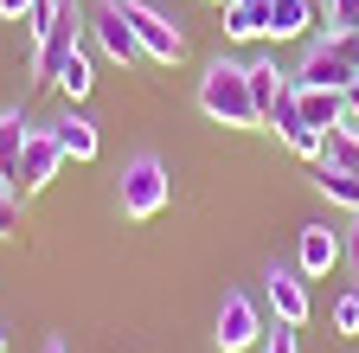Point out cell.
I'll list each match as a JSON object with an SVG mask.
<instances>
[{
	"label": "cell",
	"instance_id": "cell-1",
	"mask_svg": "<svg viewBox=\"0 0 359 353\" xmlns=\"http://www.w3.org/2000/svg\"><path fill=\"white\" fill-rule=\"evenodd\" d=\"M199 109H205L212 122H224V128H263L257 97H250V71L231 65V58L205 65V77H199Z\"/></svg>",
	"mask_w": 359,
	"mask_h": 353
},
{
	"label": "cell",
	"instance_id": "cell-2",
	"mask_svg": "<svg viewBox=\"0 0 359 353\" xmlns=\"http://www.w3.org/2000/svg\"><path fill=\"white\" fill-rule=\"evenodd\" d=\"M353 77H359V65H353V52H346V39H340V32H314V39H308V52H302L295 84H321V91H353Z\"/></svg>",
	"mask_w": 359,
	"mask_h": 353
},
{
	"label": "cell",
	"instance_id": "cell-3",
	"mask_svg": "<svg viewBox=\"0 0 359 353\" xmlns=\"http://www.w3.org/2000/svg\"><path fill=\"white\" fill-rule=\"evenodd\" d=\"M116 7L135 26V39H142V58H154V65H180L187 58V32H180L167 13H154L148 0H116Z\"/></svg>",
	"mask_w": 359,
	"mask_h": 353
},
{
	"label": "cell",
	"instance_id": "cell-4",
	"mask_svg": "<svg viewBox=\"0 0 359 353\" xmlns=\"http://www.w3.org/2000/svg\"><path fill=\"white\" fill-rule=\"evenodd\" d=\"M167 199H173V180H167L161 154H135V161L122 167V212H128V218H154Z\"/></svg>",
	"mask_w": 359,
	"mask_h": 353
},
{
	"label": "cell",
	"instance_id": "cell-5",
	"mask_svg": "<svg viewBox=\"0 0 359 353\" xmlns=\"http://www.w3.org/2000/svg\"><path fill=\"white\" fill-rule=\"evenodd\" d=\"M77 32H83V20H77V0H65V13H58V26L39 39V58H32V84H58V71H65V58L77 52Z\"/></svg>",
	"mask_w": 359,
	"mask_h": 353
},
{
	"label": "cell",
	"instance_id": "cell-6",
	"mask_svg": "<svg viewBox=\"0 0 359 353\" xmlns=\"http://www.w3.org/2000/svg\"><path fill=\"white\" fill-rule=\"evenodd\" d=\"M250 347H263V315H257L250 295L231 289L218 308V353H250Z\"/></svg>",
	"mask_w": 359,
	"mask_h": 353
},
{
	"label": "cell",
	"instance_id": "cell-7",
	"mask_svg": "<svg viewBox=\"0 0 359 353\" xmlns=\"http://www.w3.org/2000/svg\"><path fill=\"white\" fill-rule=\"evenodd\" d=\"M90 39H97V52H103L109 65H135V58H142V39H135V26L122 20L116 0H103V7L90 13Z\"/></svg>",
	"mask_w": 359,
	"mask_h": 353
},
{
	"label": "cell",
	"instance_id": "cell-8",
	"mask_svg": "<svg viewBox=\"0 0 359 353\" xmlns=\"http://www.w3.org/2000/svg\"><path fill=\"white\" fill-rule=\"evenodd\" d=\"M340 257H346V238H340L334 225H302V232H295V270H302L308 283L327 277Z\"/></svg>",
	"mask_w": 359,
	"mask_h": 353
},
{
	"label": "cell",
	"instance_id": "cell-9",
	"mask_svg": "<svg viewBox=\"0 0 359 353\" xmlns=\"http://www.w3.org/2000/svg\"><path fill=\"white\" fill-rule=\"evenodd\" d=\"M321 0H269V46H289V39H314L321 26Z\"/></svg>",
	"mask_w": 359,
	"mask_h": 353
},
{
	"label": "cell",
	"instance_id": "cell-10",
	"mask_svg": "<svg viewBox=\"0 0 359 353\" xmlns=\"http://www.w3.org/2000/svg\"><path fill=\"white\" fill-rule=\"evenodd\" d=\"M269 308H276L283 328H302L308 321V277L289 270V263H276V270H269Z\"/></svg>",
	"mask_w": 359,
	"mask_h": 353
},
{
	"label": "cell",
	"instance_id": "cell-11",
	"mask_svg": "<svg viewBox=\"0 0 359 353\" xmlns=\"http://www.w3.org/2000/svg\"><path fill=\"white\" fill-rule=\"evenodd\" d=\"M58 161H65L58 135H39V128H32V142H26V161H20V193H39V187H52Z\"/></svg>",
	"mask_w": 359,
	"mask_h": 353
},
{
	"label": "cell",
	"instance_id": "cell-12",
	"mask_svg": "<svg viewBox=\"0 0 359 353\" xmlns=\"http://www.w3.org/2000/svg\"><path fill=\"white\" fill-rule=\"evenodd\" d=\"M224 39H231V46L269 39V0H231V7H224Z\"/></svg>",
	"mask_w": 359,
	"mask_h": 353
},
{
	"label": "cell",
	"instance_id": "cell-13",
	"mask_svg": "<svg viewBox=\"0 0 359 353\" xmlns=\"http://www.w3.org/2000/svg\"><path fill=\"white\" fill-rule=\"evenodd\" d=\"M26 142H32V122H26L20 109H13V116H0V187H20Z\"/></svg>",
	"mask_w": 359,
	"mask_h": 353
},
{
	"label": "cell",
	"instance_id": "cell-14",
	"mask_svg": "<svg viewBox=\"0 0 359 353\" xmlns=\"http://www.w3.org/2000/svg\"><path fill=\"white\" fill-rule=\"evenodd\" d=\"M295 97H302V122H308V128H321V135H327V128L346 116V91H321V84H295Z\"/></svg>",
	"mask_w": 359,
	"mask_h": 353
},
{
	"label": "cell",
	"instance_id": "cell-15",
	"mask_svg": "<svg viewBox=\"0 0 359 353\" xmlns=\"http://www.w3.org/2000/svg\"><path fill=\"white\" fill-rule=\"evenodd\" d=\"M250 71V97H257V116H263V128H269V109H276V97L289 91V77L295 71H276V58H257V65H244Z\"/></svg>",
	"mask_w": 359,
	"mask_h": 353
},
{
	"label": "cell",
	"instance_id": "cell-16",
	"mask_svg": "<svg viewBox=\"0 0 359 353\" xmlns=\"http://www.w3.org/2000/svg\"><path fill=\"white\" fill-rule=\"evenodd\" d=\"M314 193H321L327 206H346V212L359 218V173H346V167H327V161H314Z\"/></svg>",
	"mask_w": 359,
	"mask_h": 353
},
{
	"label": "cell",
	"instance_id": "cell-17",
	"mask_svg": "<svg viewBox=\"0 0 359 353\" xmlns=\"http://www.w3.org/2000/svg\"><path fill=\"white\" fill-rule=\"evenodd\" d=\"M52 135H58L65 161H90V154H97V122H90V116H65Z\"/></svg>",
	"mask_w": 359,
	"mask_h": 353
},
{
	"label": "cell",
	"instance_id": "cell-18",
	"mask_svg": "<svg viewBox=\"0 0 359 353\" xmlns=\"http://www.w3.org/2000/svg\"><path fill=\"white\" fill-rule=\"evenodd\" d=\"M90 84H97V77H90V52L77 46V52L65 58V71H58V91H65V97L77 103V97H90Z\"/></svg>",
	"mask_w": 359,
	"mask_h": 353
},
{
	"label": "cell",
	"instance_id": "cell-19",
	"mask_svg": "<svg viewBox=\"0 0 359 353\" xmlns=\"http://www.w3.org/2000/svg\"><path fill=\"white\" fill-rule=\"evenodd\" d=\"M327 167H346V173H359V135H346V128H327V154H321Z\"/></svg>",
	"mask_w": 359,
	"mask_h": 353
},
{
	"label": "cell",
	"instance_id": "cell-20",
	"mask_svg": "<svg viewBox=\"0 0 359 353\" xmlns=\"http://www.w3.org/2000/svg\"><path fill=\"white\" fill-rule=\"evenodd\" d=\"M283 148H295L302 161H321L327 154V135H321V128H308V122H295L289 135H283Z\"/></svg>",
	"mask_w": 359,
	"mask_h": 353
},
{
	"label": "cell",
	"instance_id": "cell-21",
	"mask_svg": "<svg viewBox=\"0 0 359 353\" xmlns=\"http://www.w3.org/2000/svg\"><path fill=\"white\" fill-rule=\"evenodd\" d=\"M20 218H26V193L20 187H0V238H13Z\"/></svg>",
	"mask_w": 359,
	"mask_h": 353
},
{
	"label": "cell",
	"instance_id": "cell-22",
	"mask_svg": "<svg viewBox=\"0 0 359 353\" xmlns=\"http://www.w3.org/2000/svg\"><path fill=\"white\" fill-rule=\"evenodd\" d=\"M334 334H346V340L359 334V283H353V289L334 302Z\"/></svg>",
	"mask_w": 359,
	"mask_h": 353
},
{
	"label": "cell",
	"instance_id": "cell-23",
	"mask_svg": "<svg viewBox=\"0 0 359 353\" xmlns=\"http://www.w3.org/2000/svg\"><path fill=\"white\" fill-rule=\"evenodd\" d=\"M58 13H65V0H32V13H26V32H32V39H45V32L58 26Z\"/></svg>",
	"mask_w": 359,
	"mask_h": 353
},
{
	"label": "cell",
	"instance_id": "cell-24",
	"mask_svg": "<svg viewBox=\"0 0 359 353\" xmlns=\"http://www.w3.org/2000/svg\"><path fill=\"white\" fill-rule=\"evenodd\" d=\"M327 32H359V0H327Z\"/></svg>",
	"mask_w": 359,
	"mask_h": 353
},
{
	"label": "cell",
	"instance_id": "cell-25",
	"mask_svg": "<svg viewBox=\"0 0 359 353\" xmlns=\"http://www.w3.org/2000/svg\"><path fill=\"white\" fill-rule=\"evenodd\" d=\"M263 353H302V347H295V328H276V334H263Z\"/></svg>",
	"mask_w": 359,
	"mask_h": 353
},
{
	"label": "cell",
	"instance_id": "cell-26",
	"mask_svg": "<svg viewBox=\"0 0 359 353\" xmlns=\"http://www.w3.org/2000/svg\"><path fill=\"white\" fill-rule=\"evenodd\" d=\"M32 13V0H0V20H26Z\"/></svg>",
	"mask_w": 359,
	"mask_h": 353
},
{
	"label": "cell",
	"instance_id": "cell-27",
	"mask_svg": "<svg viewBox=\"0 0 359 353\" xmlns=\"http://www.w3.org/2000/svg\"><path fill=\"white\" fill-rule=\"evenodd\" d=\"M346 39V52H353V65H359V32H340Z\"/></svg>",
	"mask_w": 359,
	"mask_h": 353
},
{
	"label": "cell",
	"instance_id": "cell-28",
	"mask_svg": "<svg viewBox=\"0 0 359 353\" xmlns=\"http://www.w3.org/2000/svg\"><path fill=\"white\" fill-rule=\"evenodd\" d=\"M346 109H353V116H359V77H353V91H346Z\"/></svg>",
	"mask_w": 359,
	"mask_h": 353
},
{
	"label": "cell",
	"instance_id": "cell-29",
	"mask_svg": "<svg viewBox=\"0 0 359 353\" xmlns=\"http://www.w3.org/2000/svg\"><path fill=\"white\" fill-rule=\"evenodd\" d=\"M45 353H65V347H58V340H52V347H45Z\"/></svg>",
	"mask_w": 359,
	"mask_h": 353
},
{
	"label": "cell",
	"instance_id": "cell-30",
	"mask_svg": "<svg viewBox=\"0 0 359 353\" xmlns=\"http://www.w3.org/2000/svg\"><path fill=\"white\" fill-rule=\"evenodd\" d=\"M212 7H231V0H212Z\"/></svg>",
	"mask_w": 359,
	"mask_h": 353
},
{
	"label": "cell",
	"instance_id": "cell-31",
	"mask_svg": "<svg viewBox=\"0 0 359 353\" xmlns=\"http://www.w3.org/2000/svg\"><path fill=\"white\" fill-rule=\"evenodd\" d=\"M0 353H7V334H0Z\"/></svg>",
	"mask_w": 359,
	"mask_h": 353
}]
</instances>
